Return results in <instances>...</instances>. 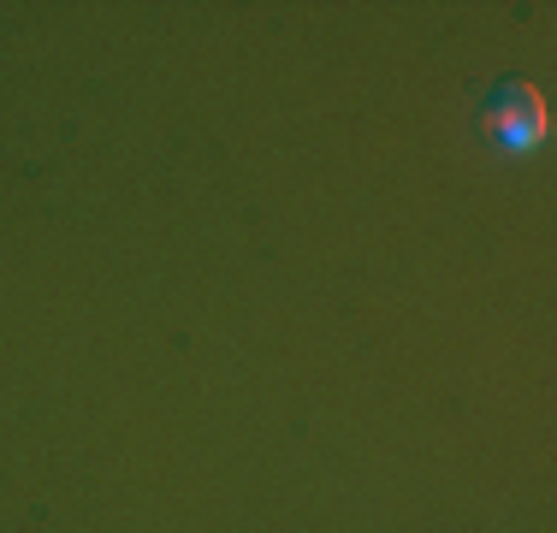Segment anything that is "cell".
<instances>
[{
    "mask_svg": "<svg viewBox=\"0 0 557 533\" xmlns=\"http://www.w3.org/2000/svg\"><path fill=\"white\" fill-rule=\"evenodd\" d=\"M481 131L498 142L504 154H534V149H546V137H552L546 89L528 84V77H504L493 96H486V107H481Z\"/></svg>",
    "mask_w": 557,
    "mask_h": 533,
    "instance_id": "1",
    "label": "cell"
}]
</instances>
